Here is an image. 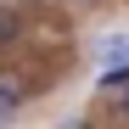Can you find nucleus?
Here are the masks:
<instances>
[{
    "instance_id": "nucleus-1",
    "label": "nucleus",
    "mask_w": 129,
    "mask_h": 129,
    "mask_svg": "<svg viewBox=\"0 0 129 129\" xmlns=\"http://www.w3.org/2000/svg\"><path fill=\"white\" fill-rule=\"evenodd\" d=\"M17 107H23V84H17L11 73H0V123H6Z\"/></svg>"
},
{
    "instance_id": "nucleus-2",
    "label": "nucleus",
    "mask_w": 129,
    "mask_h": 129,
    "mask_svg": "<svg viewBox=\"0 0 129 129\" xmlns=\"http://www.w3.org/2000/svg\"><path fill=\"white\" fill-rule=\"evenodd\" d=\"M95 84H101V95H118L123 84H129V62H107V68H101V79H95Z\"/></svg>"
},
{
    "instance_id": "nucleus-3",
    "label": "nucleus",
    "mask_w": 129,
    "mask_h": 129,
    "mask_svg": "<svg viewBox=\"0 0 129 129\" xmlns=\"http://www.w3.org/2000/svg\"><path fill=\"white\" fill-rule=\"evenodd\" d=\"M101 56H107V62H129V39H123V34L101 39Z\"/></svg>"
},
{
    "instance_id": "nucleus-4",
    "label": "nucleus",
    "mask_w": 129,
    "mask_h": 129,
    "mask_svg": "<svg viewBox=\"0 0 129 129\" xmlns=\"http://www.w3.org/2000/svg\"><path fill=\"white\" fill-rule=\"evenodd\" d=\"M11 34H17V11H0V45H6Z\"/></svg>"
},
{
    "instance_id": "nucleus-5",
    "label": "nucleus",
    "mask_w": 129,
    "mask_h": 129,
    "mask_svg": "<svg viewBox=\"0 0 129 129\" xmlns=\"http://www.w3.org/2000/svg\"><path fill=\"white\" fill-rule=\"evenodd\" d=\"M118 101H123V118H129V84H123V90H118Z\"/></svg>"
}]
</instances>
